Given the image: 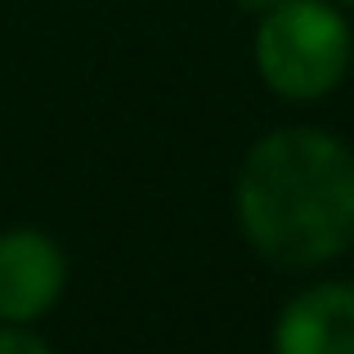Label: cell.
<instances>
[{
  "label": "cell",
  "mask_w": 354,
  "mask_h": 354,
  "mask_svg": "<svg viewBox=\"0 0 354 354\" xmlns=\"http://www.w3.org/2000/svg\"><path fill=\"white\" fill-rule=\"evenodd\" d=\"M238 220L274 265L337 260L354 247V153L314 126L265 135L238 171Z\"/></svg>",
  "instance_id": "obj_1"
},
{
  "label": "cell",
  "mask_w": 354,
  "mask_h": 354,
  "mask_svg": "<svg viewBox=\"0 0 354 354\" xmlns=\"http://www.w3.org/2000/svg\"><path fill=\"white\" fill-rule=\"evenodd\" d=\"M354 59L350 23L328 0H278L260 14L256 63L274 95L310 104L341 86Z\"/></svg>",
  "instance_id": "obj_2"
},
{
  "label": "cell",
  "mask_w": 354,
  "mask_h": 354,
  "mask_svg": "<svg viewBox=\"0 0 354 354\" xmlns=\"http://www.w3.org/2000/svg\"><path fill=\"white\" fill-rule=\"evenodd\" d=\"M68 260L59 242L36 229H9L0 234V319L32 323L63 296Z\"/></svg>",
  "instance_id": "obj_3"
},
{
  "label": "cell",
  "mask_w": 354,
  "mask_h": 354,
  "mask_svg": "<svg viewBox=\"0 0 354 354\" xmlns=\"http://www.w3.org/2000/svg\"><path fill=\"white\" fill-rule=\"evenodd\" d=\"M274 354H354V287L319 283L292 296L274 323Z\"/></svg>",
  "instance_id": "obj_4"
},
{
  "label": "cell",
  "mask_w": 354,
  "mask_h": 354,
  "mask_svg": "<svg viewBox=\"0 0 354 354\" xmlns=\"http://www.w3.org/2000/svg\"><path fill=\"white\" fill-rule=\"evenodd\" d=\"M0 354H54L50 341L36 337L27 323H5L0 328Z\"/></svg>",
  "instance_id": "obj_5"
},
{
  "label": "cell",
  "mask_w": 354,
  "mask_h": 354,
  "mask_svg": "<svg viewBox=\"0 0 354 354\" xmlns=\"http://www.w3.org/2000/svg\"><path fill=\"white\" fill-rule=\"evenodd\" d=\"M234 5H238V9H247V14H269L278 0H234Z\"/></svg>",
  "instance_id": "obj_6"
},
{
  "label": "cell",
  "mask_w": 354,
  "mask_h": 354,
  "mask_svg": "<svg viewBox=\"0 0 354 354\" xmlns=\"http://www.w3.org/2000/svg\"><path fill=\"white\" fill-rule=\"evenodd\" d=\"M346 5H354V0H346Z\"/></svg>",
  "instance_id": "obj_7"
}]
</instances>
